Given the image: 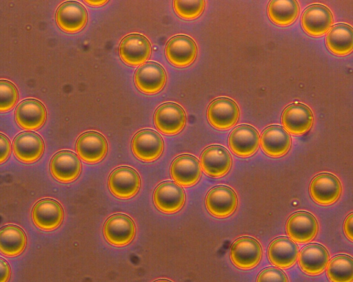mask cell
Listing matches in <instances>:
<instances>
[{"mask_svg": "<svg viewBox=\"0 0 353 282\" xmlns=\"http://www.w3.org/2000/svg\"><path fill=\"white\" fill-rule=\"evenodd\" d=\"M262 254L259 242L250 237H240L234 241L230 252L233 264L242 270L255 268L260 263Z\"/></svg>", "mask_w": 353, "mask_h": 282, "instance_id": "obj_1", "label": "cell"}, {"mask_svg": "<svg viewBox=\"0 0 353 282\" xmlns=\"http://www.w3.org/2000/svg\"><path fill=\"white\" fill-rule=\"evenodd\" d=\"M240 111L238 105L232 99L221 97L214 100L207 109L210 124L219 130L229 129L238 122Z\"/></svg>", "mask_w": 353, "mask_h": 282, "instance_id": "obj_2", "label": "cell"}, {"mask_svg": "<svg viewBox=\"0 0 353 282\" xmlns=\"http://www.w3.org/2000/svg\"><path fill=\"white\" fill-rule=\"evenodd\" d=\"M156 128L165 135L181 132L186 123L184 109L174 102H165L157 107L153 117Z\"/></svg>", "mask_w": 353, "mask_h": 282, "instance_id": "obj_3", "label": "cell"}, {"mask_svg": "<svg viewBox=\"0 0 353 282\" xmlns=\"http://www.w3.org/2000/svg\"><path fill=\"white\" fill-rule=\"evenodd\" d=\"M149 40L140 34H130L120 42L119 54L121 59L127 65L138 66L146 62L151 54Z\"/></svg>", "mask_w": 353, "mask_h": 282, "instance_id": "obj_4", "label": "cell"}, {"mask_svg": "<svg viewBox=\"0 0 353 282\" xmlns=\"http://www.w3.org/2000/svg\"><path fill=\"white\" fill-rule=\"evenodd\" d=\"M198 48L190 36L179 34L172 37L166 43L165 54L168 61L177 67H185L196 59Z\"/></svg>", "mask_w": 353, "mask_h": 282, "instance_id": "obj_5", "label": "cell"}, {"mask_svg": "<svg viewBox=\"0 0 353 282\" xmlns=\"http://www.w3.org/2000/svg\"><path fill=\"white\" fill-rule=\"evenodd\" d=\"M103 230L106 241L116 246L128 245L136 235L133 220L124 214H115L108 218Z\"/></svg>", "mask_w": 353, "mask_h": 282, "instance_id": "obj_6", "label": "cell"}, {"mask_svg": "<svg viewBox=\"0 0 353 282\" xmlns=\"http://www.w3.org/2000/svg\"><path fill=\"white\" fill-rule=\"evenodd\" d=\"M131 148L134 155L144 162H152L158 159L164 149L161 136L152 129H143L133 136Z\"/></svg>", "mask_w": 353, "mask_h": 282, "instance_id": "obj_7", "label": "cell"}, {"mask_svg": "<svg viewBox=\"0 0 353 282\" xmlns=\"http://www.w3.org/2000/svg\"><path fill=\"white\" fill-rule=\"evenodd\" d=\"M205 203L208 211L212 215L224 218L234 213L238 206V198L231 188L217 186L208 191Z\"/></svg>", "mask_w": 353, "mask_h": 282, "instance_id": "obj_8", "label": "cell"}, {"mask_svg": "<svg viewBox=\"0 0 353 282\" xmlns=\"http://www.w3.org/2000/svg\"><path fill=\"white\" fill-rule=\"evenodd\" d=\"M167 82L165 69L156 62H146L135 72L134 83L137 89L146 94L161 91Z\"/></svg>", "mask_w": 353, "mask_h": 282, "instance_id": "obj_9", "label": "cell"}, {"mask_svg": "<svg viewBox=\"0 0 353 282\" xmlns=\"http://www.w3.org/2000/svg\"><path fill=\"white\" fill-rule=\"evenodd\" d=\"M309 190L312 199L316 203L328 206L339 199L342 186L335 175L323 173L316 175L312 180Z\"/></svg>", "mask_w": 353, "mask_h": 282, "instance_id": "obj_10", "label": "cell"}, {"mask_svg": "<svg viewBox=\"0 0 353 282\" xmlns=\"http://www.w3.org/2000/svg\"><path fill=\"white\" fill-rule=\"evenodd\" d=\"M31 217L37 227L43 230L51 231L61 224L64 212L57 201L46 198L38 201L34 205Z\"/></svg>", "mask_w": 353, "mask_h": 282, "instance_id": "obj_11", "label": "cell"}, {"mask_svg": "<svg viewBox=\"0 0 353 282\" xmlns=\"http://www.w3.org/2000/svg\"><path fill=\"white\" fill-rule=\"evenodd\" d=\"M141 186L138 173L129 166H120L114 169L109 176L108 187L117 197L128 199L134 196Z\"/></svg>", "mask_w": 353, "mask_h": 282, "instance_id": "obj_12", "label": "cell"}, {"mask_svg": "<svg viewBox=\"0 0 353 282\" xmlns=\"http://www.w3.org/2000/svg\"><path fill=\"white\" fill-rule=\"evenodd\" d=\"M88 15L85 7L77 1H65L57 8L55 20L63 31L75 33L86 25Z\"/></svg>", "mask_w": 353, "mask_h": 282, "instance_id": "obj_13", "label": "cell"}, {"mask_svg": "<svg viewBox=\"0 0 353 282\" xmlns=\"http://www.w3.org/2000/svg\"><path fill=\"white\" fill-rule=\"evenodd\" d=\"M232 164L230 152L220 145L210 146L201 155V168L210 177H221L225 175L230 171Z\"/></svg>", "mask_w": 353, "mask_h": 282, "instance_id": "obj_14", "label": "cell"}, {"mask_svg": "<svg viewBox=\"0 0 353 282\" xmlns=\"http://www.w3.org/2000/svg\"><path fill=\"white\" fill-rule=\"evenodd\" d=\"M333 22V15L330 10L321 4L308 6L301 17L302 28L312 36L325 34L332 27Z\"/></svg>", "mask_w": 353, "mask_h": 282, "instance_id": "obj_15", "label": "cell"}, {"mask_svg": "<svg viewBox=\"0 0 353 282\" xmlns=\"http://www.w3.org/2000/svg\"><path fill=\"white\" fill-rule=\"evenodd\" d=\"M285 228L292 241L304 243L311 241L316 236L319 225L316 219L311 213L299 211L289 217Z\"/></svg>", "mask_w": 353, "mask_h": 282, "instance_id": "obj_16", "label": "cell"}, {"mask_svg": "<svg viewBox=\"0 0 353 282\" xmlns=\"http://www.w3.org/2000/svg\"><path fill=\"white\" fill-rule=\"evenodd\" d=\"M155 206L165 213H174L180 210L185 202V194L179 184L173 182H164L155 188L153 193Z\"/></svg>", "mask_w": 353, "mask_h": 282, "instance_id": "obj_17", "label": "cell"}, {"mask_svg": "<svg viewBox=\"0 0 353 282\" xmlns=\"http://www.w3.org/2000/svg\"><path fill=\"white\" fill-rule=\"evenodd\" d=\"M314 116L312 110L302 103L286 107L281 115L283 128L293 135H303L312 127Z\"/></svg>", "mask_w": 353, "mask_h": 282, "instance_id": "obj_18", "label": "cell"}, {"mask_svg": "<svg viewBox=\"0 0 353 282\" xmlns=\"http://www.w3.org/2000/svg\"><path fill=\"white\" fill-rule=\"evenodd\" d=\"M75 147L80 158L88 163L100 162L105 158L108 149L105 137L96 131H87L80 135Z\"/></svg>", "mask_w": 353, "mask_h": 282, "instance_id": "obj_19", "label": "cell"}, {"mask_svg": "<svg viewBox=\"0 0 353 282\" xmlns=\"http://www.w3.org/2000/svg\"><path fill=\"white\" fill-rule=\"evenodd\" d=\"M82 169L78 156L70 151H61L55 153L50 162V173L54 178L63 183L74 181Z\"/></svg>", "mask_w": 353, "mask_h": 282, "instance_id": "obj_20", "label": "cell"}, {"mask_svg": "<svg viewBox=\"0 0 353 282\" xmlns=\"http://www.w3.org/2000/svg\"><path fill=\"white\" fill-rule=\"evenodd\" d=\"M14 118L23 129L32 131L41 128L47 118V111L43 104L36 99H26L17 105Z\"/></svg>", "mask_w": 353, "mask_h": 282, "instance_id": "obj_21", "label": "cell"}, {"mask_svg": "<svg viewBox=\"0 0 353 282\" xmlns=\"http://www.w3.org/2000/svg\"><path fill=\"white\" fill-rule=\"evenodd\" d=\"M259 139V134L255 128L248 124H241L230 133L228 145L235 155L247 158L256 152Z\"/></svg>", "mask_w": 353, "mask_h": 282, "instance_id": "obj_22", "label": "cell"}, {"mask_svg": "<svg viewBox=\"0 0 353 282\" xmlns=\"http://www.w3.org/2000/svg\"><path fill=\"white\" fill-rule=\"evenodd\" d=\"M44 148L45 145L41 137L32 131L19 133L12 142L14 156L24 163L37 161L43 155Z\"/></svg>", "mask_w": 353, "mask_h": 282, "instance_id": "obj_23", "label": "cell"}, {"mask_svg": "<svg viewBox=\"0 0 353 282\" xmlns=\"http://www.w3.org/2000/svg\"><path fill=\"white\" fill-rule=\"evenodd\" d=\"M172 179L182 186H191L199 180L201 168L196 158L189 154L176 157L170 168Z\"/></svg>", "mask_w": 353, "mask_h": 282, "instance_id": "obj_24", "label": "cell"}, {"mask_svg": "<svg viewBox=\"0 0 353 282\" xmlns=\"http://www.w3.org/2000/svg\"><path fill=\"white\" fill-rule=\"evenodd\" d=\"M259 143L265 153L272 158H279L289 151L292 139L290 133L283 127L271 125L262 132Z\"/></svg>", "mask_w": 353, "mask_h": 282, "instance_id": "obj_25", "label": "cell"}, {"mask_svg": "<svg viewBox=\"0 0 353 282\" xmlns=\"http://www.w3.org/2000/svg\"><path fill=\"white\" fill-rule=\"evenodd\" d=\"M329 258V253L325 247L318 243H310L299 252L298 261L304 272L318 275L326 269Z\"/></svg>", "mask_w": 353, "mask_h": 282, "instance_id": "obj_26", "label": "cell"}, {"mask_svg": "<svg viewBox=\"0 0 353 282\" xmlns=\"http://www.w3.org/2000/svg\"><path fill=\"white\" fill-rule=\"evenodd\" d=\"M299 252V247L294 241L282 237L270 243L268 249V257L274 265L287 269L296 263Z\"/></svg>", "mask_w": 353, "mask_h": 282, "instance_id": "obj_27", "label": "cell"}, {"mask_svg": "<svg viewBox=\"0 0 353 282\" xmlns=\"http://www.w3.org/2000/svg\"><path fill=\"white\" fill-rule=\"evenodd\" d=\"M325 43L327 49L338 56L347 55L353 48L352 28L346 23H338L328 30Z\"/></svg>", "mask_w": 353, "mask_h": 282, "instance_id": "obj_28", "label": "cell"}, {"mask_svg": "<svg viewBox=\"0 0 353 282\" xmlns=\"http://www.w3.org/2000/svg\"><path fill=\"white\" fill-rule=\"evenodd\" d=\"M27 245L23 230L15 225H6L0 228V252L7 257L21 254Z\"/></svg>", "mask_w": 353, "mask_h": 282, "instance_id": "obj_29", "label": "cell"}, {"mask_svg": "<svg viewBox=\"0 0 353 282\" xmlns=\"http://www.w3.org/2000/svg\"><path fill=\"white\" fill-rule=\"evenodd\" d=\"M300 11L299 3L295 0H273L268 6V15L270 19L280 26L293 23Z\"/></svg>", "mask_w": 353, "mask_h": 282, "instance_id": "obj_30", "label": "cell"}, {"mask_svg": "<svg viewBox=\"0 0 353 282\" xmlns=\"http://www.w3.org/2000/svg\"><path fill=\"white\" fill-rule=\"evenodd\" d=\"M327 276L331 282H352L353 260L346 254L333 257L327 265Z\"/></svg>", "mask_w": 353, "mask_h": 282, "instance_id": "obj_31", "label": "cell"}, {"mask_svg": "<svg viewBox=\"0 0 353 282\" xmlns=\"http://www.w3.org/2000/svg\"><path fill=\"white\" fill-rule=\"evenodd\" d=\"M205 6V1H174L173 8L176 14L181 19L192 20L203 13Z\"/></svg>", "mask_w": 353, "mask_h": 282, "instance_id": "obj_32", "label": "cell"}, {"mask_svg": "<svg viewBox=\"0 0 353 282\" xmlns=\"http://www.w3.org/2000/svg\"><path fill=\"white\" fill-rule=\"evenodd\" d=\"M19 99L16 86L9 80H0V112L12 109Z\"/></svg>", "mask_w": 353, "mask_h": 282, "instance_id": "obj_33", "label": "cell"}, {"mask_svg": "<svg viewBox=\"0 0 353 282\" xmlns=\"http://www.w3.org/2000/svg\"><path fill=\"white\" fill-rule=\"evenodd\" d=\"M256 282H288V279L281 270L268 268L259 273Z\"/></svg>", "mask_w": 353, "mask_h": 282, "instance_id": "obj_34", "label": "cell"}, {"mask_svg": "<svg viewBox=\"0 0 353 282\" xmlns=\"http://www.w3.org/2000/svg\"><path fill=\"white\" fill-rule=\"evenodd\" d=\"M11 153V144L8 138L0 133V164L6 162Z\"/></svg>", "mask_w": 353, "mask_h": 282, "instance_id": "obj_35", "label": "cell"}, {"mask_svg": "<svg viewBox=\"0 0 353 282\" xmlns=\"http://www.w3.org/2000/svg\"><path fill=\"white\" fill-rule=\"evenodd\" d=\"M11 274V270L8 263L0 258V282H8Z\"/></svg>", "mask_w": 353, "mask_h": 282, "instance_id": "obj_36", "label": "cell"}, {"mask_svg": "<svg viewBox=\"0 0 353 282\" xmlns=\"http://www.w3.org/2000/svg\"><path fill=\"white\" fill-rule=\"evenodd\" d=\"M352 213H350L345 219L343 224V230L345 236L351 241H353L352 236Z\"/></svg>", "mask_w": 353, "mask_h": 282, "instance_id": "obj_37", "label": "cell"}, {"mask_svg": "<svg viewBox=\"0 0 353 282\" xmlns=\"http://www.w3.org/2000/svg\"><path fill=\"white\" fill-rule=\"evenodd\" d=\"M89 6L99 7L105 5L108 1H85Z\"/></svg>", "mask_w": 353, "mask_h": 282, "instance_id": "obj_38", "label": "cell"}, {"mask_svg": "<svg viewBox=\"0 0 353 282\" xmlns=\"http://www.w3.org/2000/svg\"><path fill=\"white\" fill-rule=\"evenodd\" d=\"M154 282H171V281L166 280V279H159V280L155 281Z\"/></svg>", "mask_w": 353, "mask_h": 282, "instance_id": "obj_39", "label": "cell"}]
</instances>
